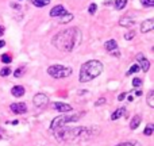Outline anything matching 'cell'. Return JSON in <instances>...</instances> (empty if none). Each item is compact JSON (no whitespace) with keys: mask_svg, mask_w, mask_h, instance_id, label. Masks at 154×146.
<instances>
[{"mask_svg":"<svg viewBox=\"0 0 154 146\" xmlns=\"http://www.w3.org/2000/svg\"><path fill=\"white\" fill-rule=\"evenodd\" d=\"M80 42H81V31L76 27H69V29L57 33L51 39L54 48H57L61 51H65V53L73 51L76 46L80 45Z\"/></svg>","mask_w":154,"mask_h":146,"instance_id":"1","label":"cell"},{"mask_svg":"<svg viewBox=\"0 0 154 146\" xmlns=\"http://www.w3.org/2000/svg\"><path fill=\"white\" fill-rule=\"evenodd\" d=\"M96 134H97V129L84 127V126H79V127H66V126H64V127L56 130V137L60 141L65 142L87 141V139L92 138Z\"/></svg>","mask_w":154,"mask_h":146,"instance_id":"2","label":"cell"},{"mask_svg":"<svg viewBox=\"0 0 154 146\" xmlns=\"http://www.w3.org/2000/svg\"><path fill=\"white\" fill-rule=\"evenodd\" d=\"M103 72V64L97 60H89L84 62L80 69V81L81 82H89L93 79L99 76Z\"/></svg>","mask_w":154,"mask_h":146,"instance_id":"3","label":"cell"},{"mask_svg":"<svg viewBox=\"0 0 154 146\" xmlns=\"http://www.w3.org/2000/svg\"><path fill=\"white\" fill-rule=\"evenodd\" d=\"M84 115V112H81V114H70V112H66V114H62L61 116H57L53 119V122H51L50 125V129L51 130L56 131L57 129H61L64 127V126H66L68 123H73V122H77V120L80 119V118Z\"/></svg>","mask_w":154,"mask_h":146,"instance_id":"4","label":"cell"},{"mask_svg":"<svg viewBox=\"0 0 154 146\" xmlns=\"http://www.w3.org/2000/svg\"><path fill=\"white\" fill-rule=\"evenodd\" d=\"M72 72V68L64 67V65H51L48 68V73L53 79H65V77H69Z\"/></svg>","mask_w":154,"mask_h":146,"instance_id":"5","label":"cell"},{"mask_svg":"<svg viewBox=\"0 0 154 146\" xmlns=\"http://www.w3.org/2000/svg\"><path fill=\"white\" fill-rule=\"evenodd\" d=\"M32 103L37 108H45L49 103V98L45 95V93H37L32 98Z\"/></svg>","mask_w":154,"mask_h":146,"instance_id":"6","label":"cell"},{"mask_svg":"<svg viewBox=\"0 0 154 146\" xmlns=\"http://www.w3.org/2000/svg\"><path fill=\"white\" fill-rule=\"evenodd\" d=\"M135 60H137V64H138L139 68H141V70H143V72H147V70H149L150 62H149V60H147L146 57L143 56V54H142V53L137 54V56H135Z\"/></svg>","mask_w":154,"mask_h":146,"instance_id":"7","label":"cell"},{"mask_svg":"<svg viewBox=\"0 0 154 146\" xmlns=\"http://www.w3.org/2000/svg\"><path fill=\"white\" fill-rule=\"evenodd\" d=\"M10 110L14 112V114H16V115H22V114H24V112L27 111V106H26V103H12L10 106Z\"/></svg>","mask_w":154,"mask_h":146,"instance_id":"8","label":"cell"},{"mask_svg":"<svg viewBox=\"0 0 154 146\" xmlns=\"http://www.w3.org/2000/svg\"><path fill=\"white\" fill-rule=\"evenodd\" d=\"M53 107L54 110H57L58 112H62V114H66V112H70L72 111V106L68 103H61V101H56V103H53Z\"/></svg>","mask_w":154,"mask_h":146,"instance_id":"9","label":"cell"},{"mask_svg":"<svg viewBox=\"0 0 154 146\" xmlns=\"http://www.w3.org/2000/svg\"><path fill=\"white\" fill-rule=\"evenodd\" d=\"M68 11L65 10V7L64 5H61V4H57L56 7H53L50 10V16L51 18H60V16H62V15H65Z\"/></svg>","mask_w":154,"mask_h":146,"instance_id":"10","label":"cell"},{"mask_svg":"<svg viewBox=\"0 0 154 146\" xmlns=\"http://www.w3.org/2000/svg\"><path fill=\"white\" fill-rule=\"evenodd\" d=\"M154 30V19H147L143 23L141 24V33L142 34H146V33H150Z\"/></svg>","mask_w":154,"mask_h":146,"instance_id":"11","label":"cell"},{"mask_svg":"<svg viewBox=\"0 0 154 146\" xmlns=\"http://www.w3.org/2000/svg\"><path fill=\"white\" fill-rule=\"evenodd\" d=\"M119 24L122 27H133L134 24H135V20H134L131 16H123L119 20Z\"/></svg>","mask_w":154,"mask_h":146,"instance_id":"12","label":"cell"},{"mask_svg":"<svg viewBox=\"0 0 154 146\" xmlns=\"http://www.w3.org/2000/svg\"><path fill=\"white\" fill-rule=\"evenodd\" d=\"M24 92H26V89H24V87H22V85H15V87L11 89V93H12V96H15V98H22V96L24 95Z\"/></svg>","mask_w":154,"mask_h":146,"instance_id":"13","label":"cell"},{"mask_svg":"<svg viewBox=\"0 0 154 146\" xmlns=\"http://www.w3.org/2000/svg\"><path fill=\"white\" fill-rule=\"evenodd\" d=\"M104 49H106L107 51H114V50H116L118 49V43H116V41L115 39H109V41H107L106 43H104Z\"/></svg>","mask_w":154,"mask_h":146,"instance_id":"14","label":"cell"},{"mask_svg":"<svg viewBox=\"0 0 154 146\" xmlns=\"http://www.w3.org/2000/svg\"><path fill=\"white\" fill-rule=\"evenodd\" d=\"M141 122H142L141 116H139V115H134L133 119H131V122H130V129L131 130H135V129L141 125Z\"/></svg>","mask_w":154,"mask_h":146,"instance_id":"15","label":"cell"},{"mask_svg":"<svg viewBox=\"0 0 154 146\" xmlns=\"http://www.w3.org/2000/svg\"><path fill=\"white\" fill-rule=\"evenodd\" d=\"M125 112H126V108L125 107H120V108H118V110H115V112L111 115V120H116V119H119L122 115H125Z\"/></svg>","mask_w":154,"mask_h":146,"instance_id":"16","label":"cell"},{"mask_svg":"<svg viewBox=\"0 0 154 146\" xmlns=\"http://www.w3.org/2000/svg\"><path fill=\"white\" fill-rule=\"evenodd\" d=\"M49 3H50V0H31V4L35 5V7H38V8L45 7V5L49 4Z\"/></svg>","mask_w":154,"mask_h":146,"instance_id":"17","label":"cell"},{"mask_svg":"<svg viewBox=\"0 0 154 146\" xmlns=\"http://www.w3.org/2000/svg\"><path fill=\"white\" fill-rule=\"evenodd\" d=\"M126 4H127V0H115L114 2V7L115 10H123V8L126 7Z\"/></svg>","mask_w":154,"mask_h":146,"instance_id":"18","label":"cell"},{"mask_svg":"<svg viewBox=\"0 0 154 146\" xmlns=\"http://www.w3.org/2000/svg\"><path fill=\"white\" fill-rule=\"evenodd\" d=\"M73 19V15L72 14H69V12H66L65 15H62V16H60V23H62V24H65V23H69L70 20Z\"/></svg>","mask_w":154,"mask_h":146,"instance_id":"19","label":"cell"},{"mask_svg":"<svg viewBox=\"0 0 154 146\" xmlns=\"http://www.w3.org/2000/svg\"><path fill=\"white\" fill-rule=\"evenodd\" d=\"M146 101H147V106L149 107H154V91H149L146 96Z\"/></svg>","mask_w":154,"mask_h":146,"instance_id":"20","label":"cell"},{"mask_svg":"<svg viewBox=\"0 0 154 146\" xmlns=\"http://www.w3.org/2000/svg\"><path fill=\"white\" fill-rule=\"evenodd\" d=\"M139 70H141V68H139V65L138 64H134V65H131L130 67V69L127 70V76H130V74H134V73H138Z\"/></svg>","mask_w":154,"mask_h":146,"instance_id":"21","label":"cell"},{"mask_svg":"<svg viewBox=\"0 0 154 146\" xmlns=\"http://www.w3.org/2000/svg\"><path fill=\"white\" fill-rule=\"evenodd\" d=\"M0 58H2V62H3V64H11V62H12V57H11V54H8V53L3 54Z\"/></svg>","mask_w":154,"mask_h":146,"instance_id":"22","label":"cell"},{"mask_svg":"<svg viewBox=\"0 0 154 146\" xmlns=\"http://www.w3.org/2000/svg\"><path fill=\"white\" fill-rule=\"evenodd\" d=\"M153 130H154V126L152 125V123H149V125L146 126V129L143 130V134L149 137V135H152V134H153Z\"/></svg>","mask_w":154,"mask_h":146,"instance_id":"23","label":"cell"},{"mask_svg":"<svg viewBox=\"0 0 154 146\" xmlns=\"http://www.w3.org/2000/svg\"><path fill=\"white\" fill-rule=\"evenodd\" d=\"M11 73H12V70H11V68H8V67H4L2 70H0V76H2V77L10 76Z\"/></svg>","mask_w":154,"mask_h":146,"instance_id":"24","label":"cell"},{"mask_svg":"<svg viewBox=\"0 0 154 146\" xmlns=\"http://www.w3.org/2000/svg\"><path fill=\"white\" fill-rule=\"evenodd\" d=\"M134 37H135V31H134V30H130V31H127V33L125 34V39H126V41L134 39Z\"/></svg>","mask_w":154,"mask_h":146,"instance_id":"25","label":"cell"},{"mask_svg":"<svg viewBox=\"0 0 154 146\" xmlns=\"http://www.w3.org/2000/svg\"><path fill=\"white\" fill-rule=\"evenodd\" d=\"M24 70H26V69H24L23 67L18 68V69H15V70H14V76H15V77H22V76H23V74H24Z\"/></svg>","mask_w":154,"mask_h":146,"instance_id":"26","label":"cell"},{"mask_svg":"<svg viewBox=\"0 0 154 146\" xmlns=\"http://www.w3.org/2000/svg\"><path fill=\"white\" fill-rule=\"evenodd\" d=\"M142 84H143V81H142V79H139V77H135V79H133V87L138 88V87H141Z\"/></svg>","mask_w":154,"mask_h":146,"instance_id":"27","label":"cell"},{"mask_svg":"<svg viewBox=\"0 0 154 146\" xmlns=\"http://www.w3.org/2000/svg\"><path fill=\"white\" fill-rule=\"evenodd\" d=\"M96 10H97V5H96V3H92V4L89 5V8H88V12H89V15H93V14L96 12Z\"/></svg>","mask_w":154,"mask_h":146,"instance_id":"28","label":"cell"},{"mask_svg":"<svg viewBox=\"0 0 154 146\" xmlns=\"http://www.w3.org/2000/svg\"><path fill=\"white\" fill-rule=\"evenodd\" d=\"M143 7H153L154 5V0H141Z\"/></svg>","mask_w":154,"mask_h":146,"instance_id":"29","label":"cell"},{"mask_svg":"<svg viewBox=\"0 0 154 146\" xmlns=\"http://www.w3.org/2000/svg\"><path fill=\"white\" fill-rule=\"evenodd\" d=\"M138 142H122V144H118L116 146H137Z\"/></svg>","mask_w":154,"mask_h":146,"instance_id":"30","label":"cell"},{"mask_svg":"<svg viewBox=\"0 0 154 146\" xmlns=\"http://www.w3.org/2000/svg\"><path fill=\"white\" fill-rule=\"evenodd\" d=\"M106 103V98H100L97 101H96V106H103Z\"/></svg>","mask_w":154,"mask_h":146,"instance_id":"31","label":"cell"},{"mask_svg":"<svg viewBox=\"0 0 154 146\" xmlns=\"http://www.w3.org/2000/svg\"><path fill=\"white\" fill-rule=\"evenodd\" d=\"M125 98H126V92H122L119 96H118V100H119V101H122Z\"/></svg>","mask_w":154,"mask_h":146,"instance_id":"32","label":"cell"},{"mask_svg":"<svg viewBox=\"0 0 154 146\" xmlns=\"http://www.w3.org/2000/svg\"><path fill=\"white\" fill-rule=\"evenodd\" d=\"M11 7H12V8H20V5L16 4V3H12V4H11Z\"/></svg>","mask_w":154,"mask_h":146,"instance_id":"33","label":"cell"},{"mask_svg":"<svg viewBox=\"0 0 154 146\" xmlns=\"http://www.w3.org/2000/svg\"><path fill=\"white\" fill-rule=\"evenodd\" d=\"M4 45H5V42H4V41H3V39H0V49H2V48H4Z\"/></svg>","mask_w":154,"mask_h":146,"instance_id":"34","label":"cell"},{"mask_svg":"<svg viewBox=\"0 0 154 146\" xmlns=\"http://www.w3.org/2000/svg\"><path fill=\"white\" fill-rule=\"evenodd\" d=\"M3 33H4V27L0 26V37H3Z\"/></svg>","mask_w":154,"mask_h":146,"instance_id":"35","label":"cell"},{"mask_svg":"<svg viewBox=\"0 0 154 146\" xmlns=\"http://www.w3.org/2000/svg\"><path fill=\"white\" fill-rule=\"evenodd\" d=\"M135 95H137V96H141V95H142V91H137Z\"/></svg>","mask_w":154,"mask_h":146,"instance_id":"36","label":"cell"},{"mask_svg":"<svg viewBox=\"0 0 154 146\" xmlns=\"http://www.w3.org/2000/svg\"><path fill=\"white\" fill-rule=\"evenodd\" d=\"M127 100H128V101H134V98H133V96H128Z\"/></svg>","mask_w":154,"mask_h":146,"instance_id":"37","label":"cell"},{"mask_svg":"<svg viewBox=\"0 0 154 146\" xmlns=\"http://www.w3.org/2000/svg\"><path fill=\"white\" fill-rule=\"evenodd\" d=\"M0 133H2V134H3V130H2V129H0Z\"/></svg>","mask_w":154,"mask_h":146,"instance_id":"38","label":"cell"}]
</instances>
